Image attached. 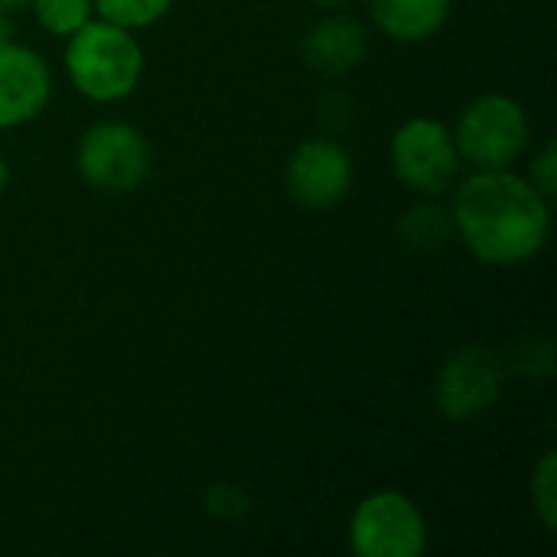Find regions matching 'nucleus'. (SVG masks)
Here are the masks:
<instances>
[{
  "label": "nucleus",
  "mask_w": 557,
  "mask_h": 557,
  "mask_svg": "<svg viewBox=\"0 0 557 557\" xmlns=\"http://www.w3.org/2000/svg\"><path fill=\"white\" fill-rule=\"evenodd\" d=\"M454 232L473 258L493 268H516L542 255L552 232V199L529 176L476 170L454 189Z\"/></svg>",
  "instance_id": "f257e3e1"
},
{
  "label": "nucleus",
  "mask_w": 557,
  "mask_h": 557,
  "mask_svg": "<svg viewBox=\"0 0 557 557\" xmlns=\"http://www.w3.org/2000/svg\"><path fill=\"white\" fill-rule=\"evenodd\" d=\"M62 62L72 88L95 104L124 101L144 75V49L137 36L101 16H91L82 29L65 36Z\"/></svg>",
  "instance_id": "f03ea898"
},
{
  "label": "nucleus",
  "mask_w": 557,
  "mask_h": 557,
  "mask_svg": "<svg viewBox=\"0 0 557 557\" xmlns=\"http://www.w3.org/2000/svg\"><path fill=\"white\" fill-rule=\"evenodd\" d=\"M532 137V124L525 108L499 91L473 98L454 127V140L460 150V160H467L476 170H506L512 166Z\"/></svg>",
  "instance_id": "7ed1b4c3"
},
{
  "label": "nucleus",
  "mask_w": 557,
  "mask_h": 557,
  "mask_svg": "<svg viewBox=\"0 0 557 557\" xmlns=\"http://www.w3.org/2000/svg\"><path fill=\"white\" fill-rule=\"evenodd\" d=\"M392 173L401 186L411 193L434 199L447 193L460 176V150L454 140V131L428 114L408 117L395 134L388 147Z\"/></svg>",
  "instance_id": "20e7f679"
},
{
  "label": "nucleus",
  "mask_w": 557,
  "mask_h": 557,
  "mask_svg": "<svg viewBox=\"0 0 557 557\" xmlns=\"http://www.w3.org/2000/svg\"><path fill=\"white\" fill-rule=\"evenodd\" d=\"M150 144L147 137L124 121L91 124L75 147L78 176L111 196L134 193L150 173Z\"/></svg>",
  "instance_id": "39448f33"
},
{
  "label": "nucleus",
  "mask_w": 557,
  "mask_h": 557,
  "mask_svg": "<svg viewBox=\"0 0 557 557\" xmlns=\"http://www.w3.org/2000/svg\"><path fill=\"white\" fill-rule=\"evenodd\" d=\"M349 548L359 557H421L428 548V519L398 490L369 493L352 509Z\"/></svg>",
  "instance_id": "423d86ee"
},
{
  "label": "nucleus",
  "mask_w": 557,
  "mask_h": 557,
  "mask_svg": "<svg viewBox=\"0 0 557 557\" xmlns=\"http://www.w3.org/2000/svg\"><path fill=\"white\" fill-rule=\"evenodd\" d=\"M506 385V369L496 352L483 346H467L454 352L434 382V401L447 421H473L490 411Z\"/></svg>",
  "instance_id": "0eeeda50"
},
{
  "label": "nucleus",
  "mask_w": 557,
  "mask_h": 557,
  "mask_svg": "<svg viewBox=\"0 0 557 557\" xmlns=\"http://www.w3.org/2000/svg\"><path fill=\"white\" fill-rule=\"evenodd\" d=\"M356 180V166L349 150L333 137H310L294 147L284 183L287 193L307 209H330L336 206Z\"/></svg>",
  "instance_id": "6e6552de"
},
{
  "label": "nucleus",
  "mask_w": 557,
  "mask_h": 557,
  "mask_svg": "<svg viewBox=\"0 0 557 557\" xmlns=\"http://www.w3.org/2000/svg\"><path fill=\"white\" fill-rule=\"evenodd\" d=\"M52 98L49 62L23 42H0V131L36 121Z\"/></svg>",
  "instance_id": "1a4fd4ad"
},
{
  "label": "nucleus",
  "mask_w": 557,
  "mask_h": 557,
  "mask_svg": "<svg viewBox=\"0 0 557 557\" xmlns=\"http://www.w3.org/2000/svg\"><path fill=\"white\" fill-rule=\"evenodd\" d=\"M304 62L320 72V75H346L352 69H359V62L369 52V36L366 26L349 16V13H326L320 16L304 42H300Z\"/></svg>",
  "instance_id": "9d476101"
},
{
  "label": "nucleus",
  "mask_w": 557,
  "mask_h": 557,
  "mask_svg": "<svg viewBox=\"0 0 557 557\" xmlns=\"http://www.w3.org/2000/svg\"><path fill=\"white\" fill-rule=\"evenodd\" d=\"M454 0H369L375 26L398 42H424L437 36Z\"/></svg>",
  "instance_id": "9b49d317"
},
{
  "label": "nucleus",
  "mask_w": 557,
  "mask_h": 557,
  "mask_svg": "<svg viewBox=\"0 0 557 557\" xmlns=\"http://www.w3.org/2000/svg\"><path fill=\"white\" fill-rule=\"evenodd\" d=\"M398 232L414 248H441L454 235V219L450 209H441L437 202H421L401 219Z\"/></svg>",
  "instance_id": "f8f14e48"
},
{
  "label": "nucleus",
  "mask_w": 557,
  "mask_h": 557,
  "mask_svg": "<svg viewBox=\"0 0 557 557\" xmlns=\"http://www.w3.org/2000/svg\"><path fill=\"white\" fill-rule=\"evenodd\" d=\"M91 3H95V16L124 26L131 33L157 26L173 10V0H91Z\"/></svg>",
  "instance_id": "ddd939ff"
},
{
  "label": "nucleus",
  "mask_w": 557,
  "mask_h": 557,
  "mask_svg": "<svg viewBox=\"0 0 557 557\" xmlns=\"http://www.w3.org/2000/svg\"><path fill=\"white\" fill-rule=\"evenodd\" d=\"M26 7H33L36 23L49 36H72L95 16L91 0H29Z\"/></svg>",
  "instance_id": "4468645a"
},
{
  "label": "nucleus",
  "mask_w": 557,
  "mask_h": 557,
  "mask_svg": "<svg viewBox=\"0 0 557 557\" xmlns=\"http://www.w3.org/2000/svg\"><path fill=\"white\" fill-rule=\"evenodd\" d=\"M532 506L542 525L552 532L557 525V457L545 454L532 473Z\"/></svg>",
  "instance_id": "2eb2a0df"
},
{
  "label": "nucleus",
  "mask_w": 557,
  "mask_h": 557,
  "mask_svg": "<svg viewBox=\"0 0 557 557\" xmlns=\"http://www.w3.org/2000/svg\"><path fill=\"white\" fill-rule=\"evenodd\" d=\"M532 186L542 193V196H548V199H555V189H557V150H555V140H545V147L532 157Z\"/></svg>",
  "instance_id": "dca6fc26"
},
{
  "label": "nucleus",
  "mask_w": 557,
  "mask_h": 557,
  "mask_svg": "<svg viewBox=\"0 0 557 557\" xmlns=\"http://www.w3.org/2000/svg\"><path fill=\"white\" fill-rule=\"evenodd\" d=\"M206 506H209V512L219 516V519H238V516L248 512V496H245L238 486L222 483V486H212Z\"/></svg>",
  "instance_id": "f3484780"
},
{
  "label": "nucleus",
  "mask_w": 557,
  "mask_h": 557,
  "mask_svg": "<svg viewBox=\"0 0 557 557\" xmlns=\"http://www.w3.org/2000/svg\"><path fill=\"white\" fill-rule=\"evenodd\" d=\"M10 33H13V23H10V13H7V10H0V42H7V39H13Z\"/></svg>",
  "instance_id": "a211bd4d"
},
{
  "label": "nucleus",
  "mask_w": 557,
  "mask_h": 557,
  "mask_svg": "<svg viewBox=\"0 0 557 557\" xmlns=\"http://www.w3.org/2000/svg\"><path fill=\"white\" fill-rule=\"evenodd\" d=\"M29 0H0V10H7V13H13V10H20V7H26Z\"/></svg>",
  "instance_id": "6ab92c4d"
},
{
  "label": "nucleus",
  "mask_w": 557,
  "mask_h": 557,
  "mask_svg": "<svg viewBox=\"0 0 557 557\" xmlns=\"http://www.w3.org/2000/svg\"><path fill=\"white\" fill-rule=\"evenodd\" d=\"M7 180H10V166H7V160H3V153H0V193L7 189Z\"/></svg>",
  "instance_id": "aec40b11"
},
{
  "label": "nucleus",
  "mask_w": 557,
  "mask_h": 557,
  "mask_svg": "<svg viewBox=\"0 0 557 557\" xmlns=\"http://www.w3.org/2000/svg\"><path fill=\"white\" fill-rule=\"evenodd\" d=\"M310 3H317V7H343L349 0H310Z\"/></svg>",
  "instance_id": "412c9836"
}]
</instances>
